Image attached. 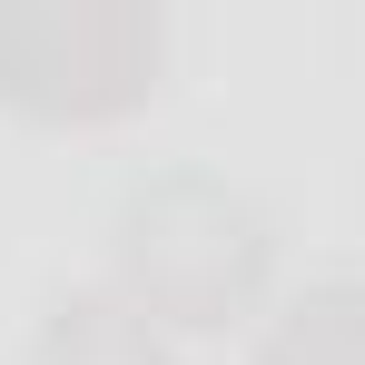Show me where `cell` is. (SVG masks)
Instances as JSON below:
<instances>
[{
  "label": "cell",
  "mask_w": 365,
  "mask_h": 365,
  "mask_svg": "<svg viewBox=\"0 0 365 365\" xmlns=\"http://www.w3.org/2000/svg\"><path fill=\"white\" fill-rule=\"evenodd\" d=\"M109 257H119V297L138 316L207 336V326L257 316L277 277V227L217 168H148L109 207Z\"/></svg>",
  "instance_id": "6da1fadb"
},
{
  "label": "cell",
  "mask_w": 365,
  "mask_h": 365,
  "mask_svg": "<svg viewBox=\"0 0 365 365\" xmlns=\"http://www.w3.org/2000/svg\"><path fill=\"white\" fill-rule=\"evenodd\" d=\"M168 20L148 0H0V99L30 119H119L158 89Z\"/></svg>",
  "instance_id": "7a4b0ae2"
},
{
  "label": "cell",
  "mask_w": 365,
  "mask_h": 365,
  "mask_svg": "<svg viewBox=\"0 0 365 365\" xmlns=\"http://www.w3.org/2000/svg\"><path fill=\"white\" fill-rule=\"evenodd\" d=\"M30 365H178V346H168V326L138 316L119 287H69V297H50V316H40Z\"/></svg>",
  "instance_id": "3957f363"
},
{
  "label": "cell",
  "mask_w": 365,
  "mask_h": 365,
  "mask_svg": "<svg viewBox=\"0 0 365 365\" xmlns=\"http://www.w3.org/2000/svg\"><path fill=\"white\" fill-rule=\"evenodd\" d=\"M257 365H365V277H316L267 316Z\"/></svg>",
  "instance_id": "277c9868"
}]
</instances>
